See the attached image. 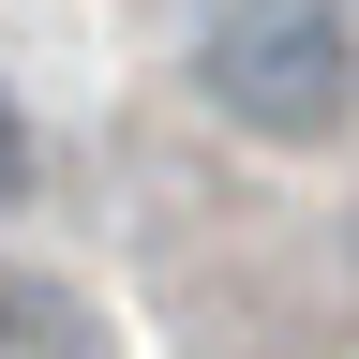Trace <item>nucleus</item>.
<instances>
[{
	"label": "nucleus",
	"instance_id": "f257e3e1",
	"mask_svg": "<svg viewBox=\"0 0 359 359\" xmlns=\"http://www.w3.org/2000/svg\"><path fill=\"white\" fill-rule=\"evenodd\" d=\"M195 90L240 135H269V150H314V135H344V105H359V15L344 0H210Z\"/></svg>",
	"mask_w": 359,
	"mask_h": 359
},
{
	"label": "nucleus",
	"instance_id": "f03ea898",
	"mask_svg": "<svg viewBox=\"0 0 359 359\" xmlns=\"http://www.w3.org/2000/svg\"><path fill=\"white\" fill-rule=\"evenodd\" d=\"M0 359H90V314L60 285H0Z\"/></svg>",
	"mask_w": 359,
	"mask_h": 359
},
{
	"label": "nucleus",
	"instance_id": "7ed1b4c3",
	"mask_svg": "<svg viewBox=\"0 0 359 359\" xmlns=\"http://www.w3.org/2000/svg\"><path fill=\"white\" fill-rule=\"evenodd\" d=\"M30 180V120H15V90H0V195Z\"/></svg>",
	"mask_w": 359,
	"mask_h": 359
}]
</instances>
